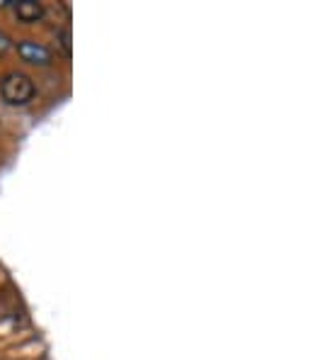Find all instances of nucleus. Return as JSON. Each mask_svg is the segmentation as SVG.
I'll return each mask as SVG.
<instances>
[{
	"label": "nucleus",
	"instance_id": "1",
	"mask_svg": "<svg viewBox=\"0 0 313 360\" xmlns=\"http://www.w3.org/2000/svg\"><path fill=\"white\" fill-rule=\"evenodd\" d=\"M0 95L8 105H27L34 98V81L22 71H13L0 81Z\"/></svg>",
	"mask_w": 313,
	"mask_h": 360
},
{
	"label": "nucleus",
	"instance_id": "2",
	"mask_svg": "<svg viewBox=\"0 0 313 360\" xmlns=\"http://www.w3.org/2000/svg\"><path fill=\"white\" fill-rule=\"evenodd\" d=\"M18 54L22 61L32 63V66H49L54 54H51L49 46H44L41 41H34V39H25L18 44Z\"/></svg>",
	"mask_w": 313,
	"mask_h": 360
},
{
	"label": "nucleus",
	"instance_id": "3",
	"mask_svg": "<svg viewBox=\"0 0 313 360\" xmlns=\"http://www.w3.org/2000/svg\"><path fill=\"white\" fill-rule=\"evenodd\" d=\"M15 15L22 22H39L44 18V5L36 3V0H18L15 3Z\"/></svg>",
	"mask_w": 313,
	"mask_h": 360
}]
</instances>
